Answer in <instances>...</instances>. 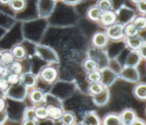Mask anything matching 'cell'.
Listing matches in <instances>:
<instances>
[{
  "mask_svg": "<svg viewBox=\"0 0 146 125\" xmlns=\"http://www.w3.org/2000/svg\"><path fill=\"white\" fill-rule=\"evenodd\" d=\"M123 34V28L121 24H115L109 27L107 30L108 36L111 39H118L122 38Z\"/></svg>",
  "mask_w": 146,
  "mask_h": 125,
  "instance_id": "cell-1",
  "label": "cell"
},
{
  "mask_svg": "<svg viewBox=\"0 0 146 125\" xmlns=\"http://www.w3.org/2000/svg\"><path fill=\"white\" fill-rule=\"evenodd\" d=\"M100 20H101L102 24H105V25H110L115 22L116 16L113 13L110 12V11H106V12L102 13Z\"/></svg>",
  "mask_w": 146,
  "mask_h": 125,
  "instance_id": "cell-2",
  "label": "cell"
},
{
  "mask_svg": "<svg viewBox=\"0 0 146 125\" xmlns=\"http://www.w3.org/2000/svg\"><path fill=\"white\" fill-rule=\"evenodd\" d=\"M127 45L131 49H140L144 45V42L141 37L132 36V37H129L127 39Z\"/></svg>",
  "mask_w": 146,
  "mask_h": 125,
  "instance_id": "cell-3",
  "label": "cell"
},
{
  "mask_svg": "<svg viewBox=\"0 0 146 125\" xmlns=\"http://www.w3.org/2000/svg\"><path fill=\"white\" fill-rule=\"evenodd\" d=\"M56 76V72L53 68H46L42 71V77L47 81H52Z\"/></svg>",
  "mask_w": 146,
  "mask_h": 125,
  "instance_id": "cell-4",
  "label": "cell"
},
{
  "mask_svg": "<svg viewBox=\"0 0 146 125\" xmlns=\"http://www.w3.org/2000/svg\"><path fill=\"white\" fill-rule=\"evenodd\" d=\"M106 37L105 35L102 34V33H97L96 35L93 38V42L96 46L98 47H102L103 45H106Z\"/></svg>",
  "mask_w": 146,
  "mask_h": 125,
  "instance_id": "cell-5",
  "label": "cell"
},
{
  "mask_svg": "<svg viewBox=\"0 0 146 125\" xmlns=\"http://www.w3.org/2000/svg\"><path fill=\"white\" fill-rule=\"evenodd\" d=\"M47 115L53 118V119H59L62 116V111L60 109L56 107H50L47 110Z\"/></svg>",
  "mask_w": 146,
  "mask_h": 125,
  "instance_id": "cell-6",
  "label": "cell"
},
{
  "mask_svg": "<svg viewBox=\"0 0 146 125\" xmlns=\"http://www.w3.org/2000/svg\"><path fill=\"white\" fill-rule=\"evenodd\" d=\"M101 10L98 7H92L88 11V17L91 20L93 21H98L101 17Z\"/></svg>",
  "mask_w": 146,
  "mask_h": 125,
  "instance_id": "cell-7",
  "label": "cell"
},
{
  "mask_svg": "<svg viewBox=\"0 0 146 125\" xmlns=\"http://www.w3.org/2000/svg\"><path fill=\"white\" fill-rule=\"evenodd\" d=\"M98 8L101 11H110L112 8V3L110 0H100L98 2Z\"/></svg>",
  "mask_w": 146,
  "mask_h": 125,
  "instance_id": "cell-8",
  "label": "cell"
},
{
  "mask_svg": "<svg viewBox=\"0 0 146 125\" xmlns=\"http://www.w3.org/2000/svg\"><path fill=\"white\" fill-rule=\"evenodd\" d=\"M13 61V55L10 53L9 52H6L2 53V58H1V62L4 64H10Z\"/></svg>",
  "mask_w": 146,
  "mask_h": 125,
  "instance_id": "cell-9",
  "label": "cell"
},
{
  "mask_svg": "<svg viewBox=\"0 0 146 125\" xmlns=\"http://www.w3.org/2000/svg\"><path fill=\"white\" fill-rule=\"evenodd\" d=\"M134 113L131 111V110H127L125 112H123L122 115L123 120L125 123H131L134 120Z\"/></svg>",
  "mask_w": 146,
  "mask_h": 125,
  "instance_id": "cell-10",
  "label": "cell"
},
{
  "mask_svg": "<svg viewBox=\"0 0 146 125\" xmlns=\"http://www.w3.org/2000/svg\"><path fill=\"white\" fill-rule=\"evenodd\" d=\"M10 5L14 10H21L25 6V3L24 0H11Z\"/></svg>",
  "mask_w": 146,
  "mask_h": 125,
  "instance_id": "cell-11",
  "label": "cell"
},
{
  "mask_svg": "<svg viewBox=\"0 0 146 125\" xmlns=\"http://www.w3.org/2000/svg\"><path fill=\"white\" fill-rule=\"evenodd\" d=\"M137 32H138V29L134 24H129L125 28V34L128 37L135 36L137 34Z\"/></svg>",
  "mask_w": 146,
  "mask_h": 125,
  "instance_id": "cell-12",
  "label": "cell"
},
{
  "mask_svg": "<svg viewBox=\"0 0 146 125\" xmlns=\"http://www.w3.org/2000/svg\"><path fill=\"white\" fill-rule=\"evenodd\" d=\"M13 57L17 58V59H21L24 57L25 55V51L21 46H16L13 49Z\"/></svg>",
  "mask_w": 146,
  "mask_h": 125,
  "instance_id": "cell-13",
  "label": "cell"
},
{
  "mask_svg": "<svg viewBox=\"0 0 146 125\" xmlns=\"http://www.w3.org/2000/svg\"><path fill=\"white\" fill-rule=\"evenodd\" d=\"M84 68L86 69L88 71H92L95 70V69L96 67V62L92 60H88L84 62Z\"/></svg>",
  "mask_w": 146,
  "mask_h": 125,
  "instance_id": "cell-14",
  "label": "cell"
},
{
  "mask_svg": "<svg viewBox=\"0 0 146 125\" xmlns=\"http://www.w3.org/2000/svg\"><path fill=\"white\" fill-rule=\"evenodd\" d=\"M134 25L137 29H145V19L144 17H138L134 21Z\"/></svg>",
  "mask_w": 146,
  "mask_h": 125,
  "instance_id": "cell-15",
  "label": "cell"
},
{
  "mask_svg": "<svg viewBox=\"0 0 146 125\" xmlns=\"http://www.w3.org/2000/svg\"><path fill=\"white\" fill-rule=\"evenodd\" d=\"M9 69H10V70H9L13 72V74H19L21 70V64L17 62H13V63H10Z\"/></svg>",
  "mask_w": 146,
  "mask_h": 125,
  "instance_id": "cell-16",
  "label": "cell"
},
{
  "mask_svg": "<svg viewBox=\"0 0 146 125\" xmlns=\"http://www.w3.org/2000/svg\"><path fill=\"white\" fill-rule=\"evenodd\" d=\"M22 80L26 85H32L35 83V77L32 74H26L23 77Z\"/></svg>",
  "mask_w": 146,
  "mask_h": 125,
  "instance_id": "cell-17",
  "label": "cell"
},
{
  "mask_svg": "<svg viewBox=\"0 0 146 125\" xmlns=\"http://www.w3.org/2000/svg\"><path fill=\"white\" fill-rule=\"evenodd\" d=\"M106 124H120L119 119L116 116H109L106 119Z\"/></svg>",
  "mask_w": 146,
  "mask_h": 125,
  "instance_id": "cell-18",
  "label": "cell"
},
{
  "mask_svg": "<svg viewBox=\"0 0 146 125\" xmlns=\"http://www.w3.org/2000/svg\"><path fill=\"white\" fill-rule=\"evenodd\" d=\"M136 95L139 98H145V84H142V85L137 87V88L136 89Z\"/></svg>",
  "mask_w": 146,
  "mask_h": 125,
  "instance_id": "cell-19",
  "label": "cell"
},
{
  "mask_svg": "<svg viewBox=\"0 0 146 125\" xmlns=\"http://www.w3.org/2000/svg\"><path fill=\"white\" fill-rule=\"evenodd\" d=\"M100 74L97 71H95V70H92V71L90 72V74H88V79H89L92 82H96L98 81L99 79H100Z\"/></svg>",
  "mask_w": 146,
  "mask_h": 125,
  "instance_id": "cell-20",
  "label": "cell"
},
{
  "mask_svg": "<svg viewBox=\"0 0 146 125\" xmlns=\"http://www.w3.org/2000/svg\"><path fill=\"white\" fill-rule=\"evenodd\" d=\"M35 115L39 118L44 119L47 116V110H45V108H38L35 111Z\"/></svg>",
  "mask_w": 146,
  "mask_h": 125,
  "instance_id": "cell-21",
  "label": "cell"
},
{
  "mask_svg": "<svg viewBox=\"0 0 146 125\" xmlns=\"http://www.w3.org/2000/svg\"><path fill=\"white\" fill-rule=\"evenodd\" d=\"M90 91L94 94H98L102 92V87L99 84H93L90 88Z\"/></svg>",
  "mask_w": 146,
  "mask_h": 125,
  "instance_id": "cell-22",
  "label": "cell"
},
{
  "mask_svg": "<svg viewBox=\"0 0 146 125\" xmlns=\"http://www.w3.org/2000/svg\"><path fill=\"white\" fill-rule=\"evenodd\" d=\"M62 121L64 124H71L74 121V116L71 113H65L62 117Z\"/></svg>",
  "mask_w": 146,
  "mask_h": 125,
  "instance_id": "cell-23",
  "label": "cell"
},
{
  "mask_svg": "<svg viewBox=\"0 0 146 125\" xmlns=\"http://www.w3.org/2000/svg\"><path fill=\"white\" fill-rule=\"evenodd\" d=\"M7 81H8V83L10 84H17L19 81V77L17 75V74H9L8 75Z\"/></svg>",
  "mask_w": 146,
  "mask_h": 125,
  "instance_id": "cell-24",
  "label": "cell"
},
{
  "mask_svg": "<svg viewBox=\"0 0 146 125\" xmlns=\"http://www.w3.org/2000/svg\"><path fill=\"white\" fill-rule=\"evenodd\" d=\"M31 98L34 102H40L42 99V94L38 91H35L32 93Z\"/></svg>",
  "mask_w": 146,
  "mask_h": 125,
  "instance_id": "cell-25",
  "label": "cell"
},
{
  "mask_svg": "<svg viewBox=\"0 0 146 125\" xmlns=\"http://www.w3.org/2000/svg\"><path fill=\"white\" fill-rule=\"evenodd\" d=\"M8 88V81L5 78H0V90H6Z\"/></svg>",
  "mask_w": 146,
  "mask_h": 125,
  "instance_id": "cell-26",
  "label": "cell"
},
{
  "mask_svg": "<svg viewBox=\"0 0 146 125\" xmlns=\"http://www.w3.org/2000/svg\"><path fill=\"white\" fill-rule=\"evenodd\" d=\"M25 115H26L27 120H32L35 116V112L33 110H28L25 113Z\"/></svg>",
  "mask_w": 146,
  "mask_h": 125,
  "instance_id": "cell-27",
  "label": "cell"
},
{
  "mask_svg": "<svg viewBox=\"0 0 146 125\" xmlns=\"http://www.w3.org/2000/svg\"><path fill=\"white\" fill-rule=\"evenodd\" d=\"M138 9L140 10L141 12L145 13V0H142L141 2L138 3Z\"/></svg>",
  "mask_w": 146,
  "mask_h": 125,
  "instance_id": "cell-28",
  "label": "cell"
},
{
  "mask_svg": "<svg viewBox=\"0 0 146 125\" xmlns=\"http://www.w3.org/2000/svg\"><path fill=\"white\" fill-rule=\"evenodd\" d=\"M4 106H5V102L3 101V98H0V111H3Z\"/></svg>",
  "mask_w": 146,
  "mask_h": 125,
  "instance_id": "cell-29",
  "label": "cell"
},
{
  "mask_svg": "<svg viewBox=\"0 0 146 125\" xmlns=\"http://www.w3.org/2000/svg\"><path fill=\"white\" fill-rule=\"evenodd\" d=\"M5 68H6V67L3 65V63H1V62H0V75H2V74H3V72L4 71Z\"/></svg>",
  "mask_w": 146,
  "mask_h": 125,
  "instance_id": "cell-30",
  "label": "cell"
},
{
  "mask_svg": "<svg viewBox=\"0 0 146 125\" xmlns=\"http://www.w3.org/2000/svg\"><path fill=\"white\" fill-rule=\"evenodd\" d=\"M11 2V0H0V3H3V4H7Z\"/></svg>",
  "mask_w": 146,
  "mask_h": 125,
  "instance_id": "cell-31",
  "label": "cell"
},
{
  "mask_svg": "<svg viewBox=\"0 0 146 125\" xmlns=\"http://www.w3.org/2000/svg\"><path fill=\"white\" fill-rule=\"evenodd\" d=\"M67 3H77V2H78L79 0H66Z\"/></svg>",
  "mask_w": 146,
  "mask_h": 125,
  "instance_id": "cell-32",
  "label": "cell"
},
{
  "mask_svg": "<svg viewBox=\"0 0 146 125\" xmlns=\"http://www.w3.org/2000/svg\"><path fill=\"white\" fill-rule=\"evenodd\" d=\"M132 1H133V2L135 3H139L140 2H141L142 0H132Z\"/></svg>",
  "mask_w": 146,
  "mask_h": 125,
  "instance_id": "cell-33",
  "label": "cell"
},
{
  "mask_svg": "<svg viewBox=\"0 0 146 125\" xmlns=\"http://www.w3.org/2000/svg\"><path fill=\"white\" fill-rule=\"evenodd\" d=\"M1 58H2V53H0V62H1Z\"/></svg>",
  "mask_w": 146,
  "mask_h": 125,
  "instance_id": "cell-34",
  "label": "cell"
}]
</instances>
